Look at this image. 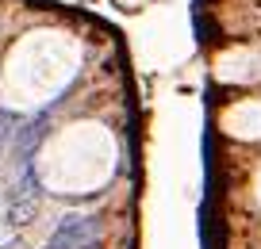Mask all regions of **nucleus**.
<instances>
[{
  "instance_id": "obj_2",
  "label": "nucleus",
  "mask_w": 261,
  "mask_h": 249,
  "mask_svg": "<svg viewBox=\"0 0 261 249\" xmlns=\"http://www.w3.org/2000/svg\"><path fill=\"white\" fill-rule=\"evenodd\" d=\"M46 130H50V112H39L35 119H27L23 127L16 130V138H12V142H16V153H19V161H27L35 150H39V142L46 138Z\"/></svg>"
},
{
  "instance_id": "obj_3",
  "label": "nucleus",
  "mask_w": 261,
  "mask_h": 249,
  "mask_svg": "<svg viewBox=\"0 0 261 249\" xmlns=\"http://www.w3.org/2000/svg\"><path fill=\"white\" fill-rule=\"evenodd\" d=\"M35 211H39L35 200H8V207H4V223H8L12 230H19V226H27L35 218Z\"/></svg>"
},
{
  "instance_id": "obj_4",
  "label": "nucleus",
  "mask_w": 261,
  "mask_h": 249,
  "mask_svg": "<svg viewBox=\"0 0 261 249\" xmlns=\"http://www.w3.org/2000/svg\"><path fill=\"white\" fill-rule=\"evenodd\" d=\"M16 123H19V115L16 112H8V107H0V150H4V146L12 142V138H16Z\"/></svg>"
},
{
  "instance_id": "obj_5",
  "label": "nucleus",
  "mask_w": 261,
  "mask_h": 249,
  "mask_svg": "<svg viewBox=\"0 0 261 249\" xmlns=\"http://www.w3.org/2000/svg\"><path fill=\"white\" fill-rule=\"evenodd\" d=\"M0 249H19V238H12V241H4Z\"/></svg>"
},
{
  "instance_id": "obj_1",
  "label": "nucleus",
  "mask_w": 261,
  "mask_h": 249,
  "mask_svg": "<svg viewBox=\"0 0 261 249\" xmlns=\"http://www.w3.org/2000/svg\"><path fill=\"white\" fill-rule=\"evenodd\" d=\"M96 234H100V226L92 215H65L54 226V234H50V241L42 249H81L89 241H96Z\"/></svg>"
}]
</instances>
